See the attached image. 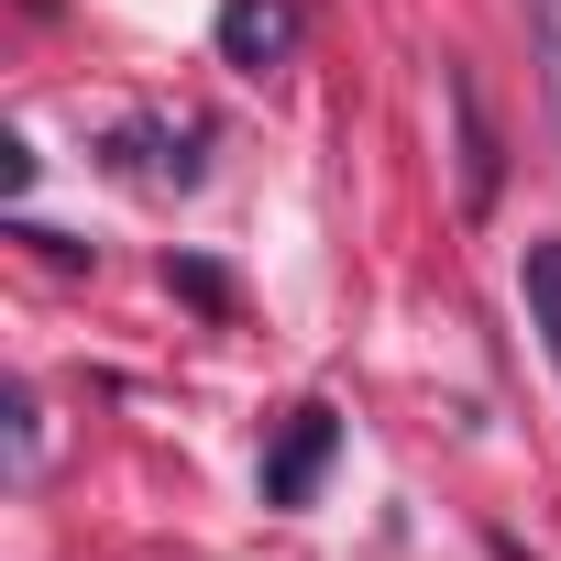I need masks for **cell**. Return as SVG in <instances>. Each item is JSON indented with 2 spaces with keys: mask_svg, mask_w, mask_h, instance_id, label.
Instances as JSON below:
<instances>
[{
  "mask_svg": "<svg viewBox=\"0 0 561 561\" xmlns=\"http://www.w3.org/2000/svg\"><path fill=\"white\" fill-rule=\"evenodd\" d=\"M440 111H451V165H462V209L484 220V209H495V176H506V154H495V122H484V89H473V67H462V56H440Z\"/></svg>",
  "mask_w": 561,
  "mask_h": 561,
  "instance_id": "1",
  "label": "cell"
},
{
  "mask_svg": "<svg viewBox=\"0 0 561 561\" xmlns=\"http://www.w3.org/2000/svg\"><path fill=\"white\" fill-rule=\"evenodd\" d=\"M122 165H144L154 187H198V133H165V122H144V133H122Z\"/></svg>",
  "mask_w": 561,
  "mask_h": 561,
  "instance_id": "5",
  "label": "cell"
},
{
  "mask_svg": "<svg viewBox=\"0 0 561 561\" xmlns=\"http://www.w3.org/2000/svg\"><path fill=\"white\" fill-rule=\"evenodd\" d=\"M517 298H528V331H539V353L561 364V231H539V242L517 253Z\"/></svg>",
  "mask_w": 561,
  "mask_h": 561,
  "instance_id": "4",
  "label": "cell"
},
{
  "mask_svg": "<svg viewBox=\"0 0 561 561\" xmlns=\"http://www.w3.org/2000/svg\"><path fill=\"white\" fill-rule=\"evenodd\" d=\"M298 56V0H220V67L275 78Z\"/></svg>",
  "mask_w": 561,
  "mask_h": 561,
  "instance_id": "3",
  "label": "cell"
},
{
  "mask_svg": "<svg viewBox=\"0 0 561 561\" xmlns=\"http://www.w3.org/2000/svg\"><path fill=\"white\" fill-rule=\"evenodd\" d=\"M331 451H342V419L331 408H298L287 430H275V451H264V506H309L320 473H331Z\"/></svg>",
  "mask_w": 561,
  "mask_h": 561,
  "instance_id": "2",
  "label": "cell"
},
{
  "mask_svg": "<svg viewBox=\"0 0 561 561\" xmlns=\"http://www.w3.org/2000/svg\"><path fill=\"white\" fill-rule=\"evenodd\" d=\"M517 23H528V67H539L550 133H561V0H517Z\"/></svg>",
  "mask_w": 561,
  "mask_h": 561,
  "instance_id": "6",
  "label": "cell"
},
{
  "mask_svg": "<svg viewBox=\"0 0 561 561\" xmlns=\"http://www.w3.org/2000/svg\"><path fill=\"white\" fill-rule=\"evenodd\" d=\"M176 287H187L198 309H231V275H220V264H176Z\"/></svg>",
  "mask_w": 561,
  "mask_h": 561,
  "instance_id": "7",
  "label": "cell"
}]
</instances>
